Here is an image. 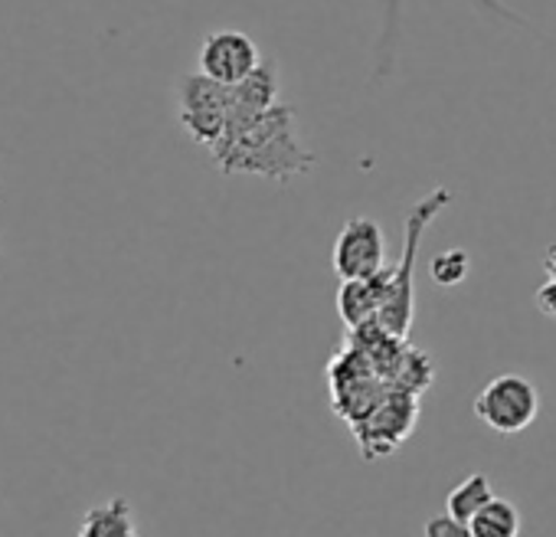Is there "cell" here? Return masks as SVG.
<instances>
[{"mask_svg":"<svg viewBox=\"0 0 556 537\" xmlns=\"http://www.w3.org/2000/svg\"><path fill=\"white\" fill-rule=\"evenodd\" d=\"M387 283H390V268L374 279H354L341 283L338 289V315L348 325V332H357L364 325H377L383 302H387Z\"/></svg>","mask_w":556,"mask_h":537,"instance_id":"cell-9","label":"cell"},{"mask_svg":"<svg viewBox=\"0 0 556 537\" xmlns=\"http://www.w3.org/2000/svg\"><path fill=\"white\" fill-rule=\"evenodd\" d=\"M79 537H138V521L128 498L92 504L79 524Z\"/></svg>","mask_w":556,"mask_h":537,"instance_id":"cell-10","label":"cell"},{"mask_svg":"<svg viewBox=\"0 0 556 537\" xmlns=\"http://www.w3.org/2000/svg\"><path fill=\"white\" fill-rule=\"evenodd\" d=\"M328 387H331V407L334 413L354 429L361 426L377 407L390 397V384L374 371L364 351L354 345H344L331 364H328Z\"/></svg>","mask_w":556,"mask_h":537,"instance_id":"cell-3","label":"cell"},{"mask_svg":"<svg viewBox=\"0 0 556 537\" xmlns=\"http://www.w3.org/2000/svg\"><path fill=\"white\" fill-rule=\"evenodd\" d=\"M400 17H403V0H383V21H380V37H377V50H374V63H377L380 76H387L390 66L396 63Z\"/></svg>","mask_w":556,"mask_h":537,"instance_id":"cell-13","label":"cell"},{"mask_svg":"<svg viewBox=\"0 0 556 537\" xmlns=\"http://www.w3.org/2000/svg\"><path fill=\"white\" fill-rule=\"evenodd\" d=\"M331 265L341 283L354 279H374L387 273V233L377 220L370 216H354L344 223V229L334 239L331 249Z\"/></svg>","mask_w":556,"mask_h":537,"instance_id":"cell-7","label":"cell"},{"mask_svg":"<svg viewBox=\"0 0 556 537\" xmlns=\"http://www.w3.org/2000/svg\"><path fill=\"white\" fill-rule=\"evenodd\" d=\"M455 200V193L448 187H435L426 197H419L409 213H406V236H403V259L400 265H390V283H387V302L383 312L377 319L380 328H387L390 335L409 341V328L416 319V255L422 246L426 229L432 226V220Z\"/></svg>","mask_w":556,"mask_h":537,"instance_id":"cell-2","label":"cell"},{"mask_svg":"<svg viewBox=\"0 0 556 537\" xmlns=\"http://www.w3.org/2000/svg\"><path fill=\"white\" fill-rule=\"evenodd\" d=\"M494 498H497V495H494V488H491V478H488L484 472H475V475H468L465 482H458V485L448 491L445 508H448L452 517L471 524V517H475L481 508H488Z\"/></svg>","mask_w":556,"mask_h":537,"instance_id":"cell-11","label":"cell"},{"mask_svg":"<svg viewBox=\"0 0 556 537\" xmlns=\"http://www.w3.org/2000/svg\"><path fill=\"white\" fill-rule=\"evenodd\" d=\"M471 537H520V511L507 498H494L471 517Z\"/></svg>","mask_w":556,"mask_h":537,"instance_id":"cell-12","label":"cell"},{"mask_svg":"<svg viewBox=\"0 0 556 537\" xmlns=\"http://www.w3.org/2000/svg\"><path fill=\"white\" fill-rule=\"evenodd\" d=\"M258 66V47L239 30H216L200 43V73L219 86H242Z\"/></svg>","mask_w":556,"mask_h":537,"instance_id":"cell-8","label":"cell"},{"mask_svg":"<svg viewBox=\"0 0 556 537\" xmlns=\"http://www.w3.org/2000/svg\"><path fill=\"white\" fill-rule=\"evenodd\" d=\"M232 105L236 86H219L203 73H190L177 83V122L206 151H213L223 141Z\"/></svg>","mask_w":556,"mask_h":537,"instance_id":"cell-4","label":"cell"},{"mask_svg":"<svg viewBox=\"0 0 556 537\" xmlns=\"http://www.w3.org/2000/svg\"><path fill=\"white\" fill-rule=\"evenodd\" d=\"M419 423V397L403 394V390H390V397L377 407V413H370L361 426H354V439L357 449L367 462L387 459L393 455L416 429Z\"/></svg>","mask_w":556,"mask_h":537,"instance_id":"cell-6","label":"cell"},{"mask_svg":"<svg viewBox=\"0 0 556 537\" xmlns=\"http://www.w3.org/2000/svg\"><path fill=\"white\" fill-rule=\"evenodd\" d=\"M471 410L488 429L501 436H514L533 426L540 413V394L533 380L523 374H497L478 390Z\"/></svg>","mask_w":556,"mask_h":537,"instance_id":"cell-5","label":"cell"},{"mask_svg":"<svg viewBox=\"0 0 556 537\" xmlns=\"http://www.w3.org/2000/svg\"><path fill=\"white\" fill-rule=\"evenodd\" d=\"M468 268H471V259H468L465 249H442V252L432 255V262H429V276H432L435 286L452 289V286H462V283H465Z\"/></svg>","mask_w":556,"mask_h":537,"instance_id":"cell-14","label":"cell"},{"mask_svg":"<svg viewBox=\"0 0 556 537\" xmlns=\"http://www.w3.org/2000/svg\"><path fill=\"white\" fill-rule=\"evenodd\" d=\"M422 537H471V527L445 511V514H435V517L426 521Z\"/></svg>","mask_w":556,"mask_h":537,"instance_id":"cell-15","label":"cell"},{"mask_svg":"<svg viewBox=\"0 0 556 537\" xmlns=\"http://www.w3.org/2000/svg\"><path fill=\"white\" fill-rule=\"evenodd\" d=\"M536 309H540L546 319L556 322V283H553V279H546V283L536 289Z\"/></svg>","mask_w":556,"mask_h":537,"instance_id":"cell-16","label":"cell"},{"mask_svg":"<svg viewBox=\"0 0 556 537\" xmlns=\"http://www.w3.org/2000/svg\"><path fill=\"white\" fill-rule=\"evenodd\" d=\"M223 174H252L275 184H289L318 167L295 128V109L278 102L258 115H232L223 141L210 151Z\"/></svg>","mask_w":556,"mask_h":537,"instance_id":"cell-1","label":"cell"},{"mask_svg":"<svg viewBox=\"0 0 556 537\" xmlns=\"http://www.w3.org/2000/svg\"><path fill=\"white\" fill-rule=\"evenodd\" d=\"M543 273H546V279H553L556 283V242L546 249V255H543Z\"/></svg>","mask_w":556,"mask_h":537,"instance_id":"cell-17","label":"cell"}]
</instances>
